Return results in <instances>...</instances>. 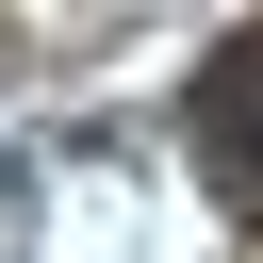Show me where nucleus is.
<instances>
[{"label": "nucleus", "instance_id": "1", "mask_svg": "<svg viewBox=\"0 0 263 263\" xmlns=\"http://www.w3.org/2000/svg\"><path fill=\"white\" fill-rule=\"evenodd\" d=\"M197 181L263 214V33H230V49L197 66Z\"/></svg>", "mask_w": 263, "mask_h": 263}]
</instances>
